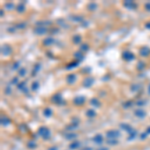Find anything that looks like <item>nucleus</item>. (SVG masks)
Returning <instances> with one entry per match:
<instances>
[{"instance_id": "2f4dec72", "label": "nucleus", "mask_w": 150, "mask_h": 150, "mask_svg": "<svg viewBox=\"0 0 150 150\" xmlns=\"http://www.w3.org/2000/svg\"><path fill=\"white\" fill-rule=\"evenodd\" d=\"M25 75H26V68L21 67V68L18 70V76H20V77H24Z\"/></svg>"}, {"instance_id": "2eb2a0df", "label": "nucleus", "mask_w": 150, "mask_h": 150, "mask_svg": "<svg viewBox=\"0 0 150 150\" xmlns=\"http://www.w3.org/2000/svg\"><path fill=\"white\" fill-rule=\"evenodd\" d=\"M11 124V120L9 119V118H7V117H1V125L2 126H4V127H7L8 125H10Z\"/></svg>"}, {"instance_id": "4c0bfd02", "label": "nucleus", "mask_w": 150, "mask_h": 150, "mask_svg": "<svg viewBox=\"0 0 150 150\" xmlns=\"http://www.w3.org/2000/svg\"><path fill=\"white\" fill-rule=\"evenodd\" d=\"M15 27H16L17 29H24V28H26V23H24V22L18 23L17 25H15Z\"/></svg>"}, {"instance_id": "c756f323", "label": "nucleus", "mask_w": 150, "mask_h": 150, "mask_svg": "<svg viewBox=\"0 0 150 150\" xmlns=\"http://www.w3.org/2000/svg\"><path fill=\"white\" fill-rule=\"evenodd\" d=\"M27 147H28L29 149H35V148L37 147V144H36V142H35L34 140H31V141H28Z\"/></svg>"}, {"instance_id": "7ed1b4c3", "label": "nucleus", "mask_w": 150, "mask_h": 150, "mask_svg": "<svg viewBox=\"0 0 150 150\" xmlns=\"http://www.w3.org/2000/svg\"><path fill=\"white\" fill-rule=\"evenodd\" d=\"M11 52H12V48L8 44L2 45V47H1V54L3 56H9L11 54Z\"/></svg>"}, {"instance_id": "c03bdc74", "label": "nucleus", "mask_w": 150, "mask_h": 150, "mask_svg": "<svg viewBox=\"0 0 150 150\" xmlns=\"http://www.w3.org/2000/svg\"><path fill=\"white\" fill-rule=\"evenodd\" d=\"M18 82H19V81H18V77H14V78H12V79H11V84H17V85H18Z\"/></svg>"}, {"instance_id": "09e8293b", "label": "nucleus", "mask_w": 150, "mask_h": 150, "mask_svg": "<svg viewBox=\"0 0 150 150\" xmlns=\"http://www.w3.org/2000/svg\"><path fill=\"white\" fill-rule=\"evenodd\" d=\"M145 8H146L147 11H150V2H148V3L145 4Z\"/></svg>"}, {"instance_id": "de8ad7c7", "label": "nucleus", "mask_w": 150, "mask_h": 150, "mask_svg": "<svg viewBox=\"0 0 150 150\" xmlns=\"http://www.w3.org/2000/svg\"><path fill=\"white\" fill-rule=\"evenodd\" d=\"M19 128H21V130H22V131H23V132H25V131H26V130H25V129H26V126H25V125H24V124H21V125H20V127H19Z\"/></svg>"}, {"instance_id": "a878e982", "label": "nucleus", "mask_w": 150, "mask_h": 150, "mask_svg": "<svg viewBox=\"0 0 150 150\" xmlns=\"http://www.w3.org/2000/svg\"><path fill=\"white\" fill-rule=\"evenodd\" d=\"M79 147H80V143H79L78 141L72 142V143L69 145V148L71 150H75V149H77V148H79Z\"/></svg>"}, {"instance_id": "a18cd8bd", "label": "nucleus", "mask_w": 150, "mask_h": 150, "mask_svg": "<svg viewBox=\"0 0 150 150\" xmlns=\"http://www.w3.org/2000/svg\"><path fill=\"white\" fill-rule=\"evenodd\" d=\"M5 93L6 94H10L11 93V88L8 86V87H6V89H5Z\"/></svg>"}, {"instance_id": "39448f33", "label": "nucleus", "mask_w": 150, "mask_h": 150, "mask_svg": "<svg viewBox=\"0 0 150 150\" xmlns=\"http://www.w3.org/2000/svg\"><path fill=\"white\" fill-rule=\"evenodd\" d=\"M122 57H123V59L126 60V61H131V60H134L135 55H134L132 52H130L129 50H126V51H124V52L122 53Z\"/></svg>"}, {"instance_id": "4be33fe9", "label": "nucleus", "mask_w": 150, "mask_h": 150, "mask_svg": "<svg viewBox=\"0 0 150 150\" xmlns=\"http://www.w3.org/2000/svg\"><path fill=\"white\" fill-rule=\"evenodd\" d=\"M90 104L92 106H94V107H100V105H101V103H100V101L98 100V98H92V99L90 100Z\"/></svg>"}, {"instance_id": "13d9d810", "label": "nucleus", "mask_w": 150, "mask_h": 150, "mask_svg": "<svg viewBox=\"0 0 150 150\" xmlns=\"http://www.w3.org/2000/svg\"><path fill=\"white\" fill-rule=\"evenodd\" d=\"M4 15V11H3V9H1V17H3Z\"/></svg>"}, {"instance_id": "f8f14e48", "label": "nucleus", "mask_w": 150, "mask_h": 150, "mask_svg": "<svg viewBox=\"0 0 150 150\" xmlns=\"http://www.w3.org/2000/svg\"><path fill=\"white\" fill-rule=\"evenodd\" d=\"M120 128L123 129V130H125L126 132H128L129 134L131 133V132L134 130L133 128H132L129 124H127V123H121V124H120Z\"/></svg>"}, {"instance_id": "c85d7f7f", "label": "nucleus", "mask_w": 150, "mask_h": 150, "mask_svg": "<svg viewBox=\"0 0 150 150\" xmlns=\"http://www.w3.org/2000/svg\"><path fill=\"white\" fill-rule=\"evenodd\" d=\"M16 10L18 13H23V12H25V6H24V3L19 4V5L16 7Z\"/></svg>"}, {"instance_id": "412c9836", "label": "nucleus", "mask_w": 150, "mask_h": 150, "mask_svg": "<svg viewBox=\"0 0 150 150\" xmlns=\"http://www.w3.org/2000/svg\"><path fill=\"white\" fill-rule=\"evenodd\" d=\"M123 5H124L125 7H127V8H129V9H132V8H135V7H136L135 3L132 2V1H129V0L125 1V2L123 3Z\"/></svg>"}, {"instance_id": "5fc2aeb1", "label": "nucleus", "mask_w": 150, "mask_h": 150, "mask_svg": "<svg viewBox=\"0 0 150 150\" xmlns=\"http://www.w3.org/2000/svg\"><path fill=\"white\" fill-rule=\"evenodd\" d=\"M145 27H146L147 29H150V22L149 23H146V24H145Z\"/></svg>"}, {"instance_id": "bb28decb", "label": "nucleus", "mask_w": 150, "mask_h": 150, "mask_svg": "<svg viewBox=\"0 0 150 150\" xmlns=\"http://www.w3.org/2000/svg\"><path fill=\"white\" fill-rule=\"evenodd\" d=\"M86 116L89 117V118L95 117L96 116V112H95V110H93V109H88V110L86 111Z\"/></svg>"}, {"instance_id": "3c124183", "label": "nucleus", "mask_w": 150, "mask_h": 150, "mask_svg": "<svg viewBox=\"0 0 150 150\" xmlns=\"http://www.w3.org/2000/svg\"><path fill=\"white\" fill-rule=\"evenodd\" d=\"M97 150H109V148H108V147H103V146H101V147H99Z\"/></svg>"}, {"instance_id": "f257e3e1", "label": "nucleus", "mask_w": 150, "mask_h": 150, "mask_svg": "<svg viewBox=\"0 0 150 150\" xmlns=\"http://www.w3.org/2000/svg\"><path fill=\"white\" fill-rule=\"evenodd\" d=\"M38 134L44 140H49L50 138H51V132H50V130L47 127H44V126H42V127H40L38 129Z\"/></svg>"}, {"instance_id": "37998d69", "label": "nucleus", "mask_w": 150, "mask_h": 150, "mask_svg": "<svg viewBox=\"0 0 150 150\" xmlns=\"http://www.w3.org/2000/svg\"><path fill=\"white\" fill-rule=\"evenodd\" d=\"M19 67H20V62H18V61H17V62H15V63L13 64V67H12V70H17V69L19 70V69H20Z\"/></svg>"}, {"instance_id": "473e14b6", "label": "nucleus", "mask_w": 150, "mask_h": 150, "mask_svg": "<svg viewBox=\"0 0 150 150\" xmlns=\"http://www.w3.org/2000/svg\"><path fill=\"white\" fill-rule=\"evenodd\" d=\"M40 68H41L40 63H37V64H35V66H34V68H33V71H32V76H34L35 74H37V72L40 70Z\"/></svg>"}, {"instance_id": "79ce46f5", "label": "nucleus", "mask_w": 150, "mask_h": 150, "mask_svg": "<svg viewBox=\"0 0 150 150\" xmlns=\"http://www.w3.org/2000/svg\"><path fill=\"white\" fill-rule=\"evenodd\" d=\"M144 68H145V64L143 62H138V64H137V69L138 70H143Z\"/></svg>"}, {"instance_id": "a211bd4d", "label": "nucleus", "mask_w": 150, "mask_h": 150, "mask_svg": "<svg viewBox=\"0 0 150 150\" xmlns=\"http://www.w3.org/2000/svg\"><path fill=\"white\" fill-rule=\"evenodd\" d=\"M72 41H73L74 44H79V43H81V41H82V37H81L79 34H76V35L73 36Z\"/></svg>"}, {"instance_id": "9b49d317", "label": "nucleus", "mask_w": 150, "mask_h": 150, "mask_svg": "<svg viewBox=\"0 0 150 150\" xmlns=\"http://www.w3.org/2000/svg\"><path fill=\"white\" fill-rule=\"evenodd\" d=\"M92 141L97 145H101L103 143V136L101 134H97L92 138Z\"/></svg>"}, {"instance_id": "4d7b16f0", "label": "nucleus", "mask_w": 150, "mask_h": 150, "mask_svg": "<svg viewBox=\"0 0 150 150\" xmlns=\"http://www.w3.org/2000/svg\"><path fill=\"white\" fill-rule=\"evenodd\" d=\"M146 133L150 134V127H148V128H147V130H146Z\"/></svg>"}, {"instance_id": "393cba45", "label": "nucleus", "mask_w": 150, "mask_h": 150, "mask_svg": "<svg viewBox=\"0 0 150 150\" xmlns=\"http://www.w3.org/2000/svg\"><path fill=\"white\" fill-rule=\"evenodd\" d=\"M52 113H53V111H52V109L49 108V107L45 108L44 111H43V114H44V116L45 117H51L52 116Z\"/></svg>"}, {"instance_id": "423d86ee", "label": "nucleus", "mask_w": 150, "mask_h": 150, "mask_svg": "<svg viewBox=\"0 0 150 150\" xmlns=\"http://www.w3.org/2000/svg\"><path fill=\"white\" fill-rule=\"evenodd\" d=\"M47 31H48V29L44 26H36L34 28V33L37 35H44L47 33Z\"/></svg>"}, {"instance_id": "dca6fc26", "label": "nucleus", "mask_w": 150, "mask_h": 150, "mask_svg": "<svg viewBox=\"0 0 150 150\" xmlns=\"http://www.w3.org/2000/svg\"><path fill=\"white\" fill-rule=\"evenodd\" d=\"M54 43V39L52 38V37H47V38H45L44 40H43V45L44 46H50V45H52Z\"/></svg>"}, {"instance_id": "8fccbe9b", "label": "nucleus", "mask_w": 150, "mask_h": 150, "mask_svg": "<svg viewBox=\"0 0 150 150\" xmlns=\"http://www.w3.org/2000/svg\"><path fill=\"white\" fill-rule=\"evenodd\" d=\"M15 28H16V27H9V28H8V31H9V32H14V31H15Z\"/></svg>"}, {"instance_id": "aec40b11", "label": "nucleus", "mask_w": 150, "mask_h": 150, "mask_svg": "<svg viewBox=\"0 0 150 150\" xmlns=\"http://www.w3.org/2000/svg\"><path fill=\"white\" fill-rule=\"evenodd\" d=\"M64 137H65V139H67V140H73V139H76L77 134L74 133V132H69V133L65 134Z\"/></svg>"}, {"instance_id": "72a5a7b5", "label": "nucleus", "mask_w": 150, "mask_h": 150, "mask_svg": "<svg viewBox=\"0 0 150 150\" xmlns=\"http://www.w3.org/2000/svg\"><path fill=\"white\" fill-rule=\"evenodd\" d=\"M88 49H89V45L87 43H83V44L80 45V51L81 52H86V51H88Z\"/></svg>"}, {"instance_id": "9d476101", "label": "nucleus", "mask_w": 150, "mask_h": 150, "mask_svg": "<svg viewBox=\"0 0 150 150\" xmlns=\"http://www.w3.org/2000/svg\"><path fill=\"white\" fill-rule=\"evenodd\" d=\"M139 54L142 57H147L148 55H150V48L149 47H146V46L142 47L141 49L139 50Z\"/></svg>"}, {"instance_id": "f3484780", "label": "nucleus", "mask_w": 150, "mask_h": 150, "mask_svg": "<svg viewBox=\"0 0 150 150\" xmlns=\"http://www.w3.org/2000/svg\"><path fill=\"white\" fill-rule=\"evenodd\" d=\"M97 3H95V2H90V3H88V5H87V9L89 10V11H95L96 9H97Z\"/></svg>"}, {"instance_id": "cd10ccee", "label": "nucleus", "mask_w": 150, "mask_h": 150, "mask_svg": "<svg viewBox=\"0 0 150 150\" xmlns=\"http://www.w3.org/2000/svg\"><path fill=\"white\" fill-rule=\"evenodd\" d=\"M39 86H40L39 81H33L32 84H31V90H32V91L38 90V89H39Z\"/></svg>"}, {"instance_id": "f704fd0d", "label": "nucleus", "mask_w": 150, "mask_h": 150, "mask_svg": "<svg viewBox=\"0 0 150 150\" xmlns=\"http://www.w3.org/2000/svg\"><path fill=\"white\" fill-rule=\"evenodd\" d=\"M106 142H107L108 145H112V146H114V145H117V144H118L117 139H107Z\"/></svg>"}, {"instance_id": "6ab92c4d", "label": "nucleus", "mask_w": 150, "mask_h": 150, "mask_svg": "<svg viewBox=\"0 0 150 150\" xmlns=\"http://www.w3.org/2000/svg\"><path fill=\"white\" fill-rule=\"evenodd\" d=\"M74 57H75V58L77 59V61H78V62H80V61H82V60H83V58H84L83 54H82V52H81L80 50L74 53Z\"/></svg>"}, {"instance_id": "c9c22d12", "label": "nucleus", "mask_w": 150, "mask_h": 150, "mask_svg": "<svg viewBox=\"0 0 150 150\" xmlns=\"http://www.w3.org/2000/svg\"><path fill=\"white\" fill-rule=\"evenodd\" d=\"M140 88H141V85H139V84H132L131 85V91H133V92L140 90Z\"/></svg>"}, {"instance_id": "b1692460", "label": "nucleus", "mask_w": 150, "mask_h": 150, "mask_svg": "<svg viewBox=\"0 0 150 150\" xmlns=\"http://www.w3.org/2000/svg\"><path fill=\"white\" fill-rule=\"evenodd\" d=\"M78 65H79V62H78V61H73V62H70L69 64H67L66 69L70 70V69H72V68H75V67H77Z\"/></svg>"}, {"instance_id": "7c9ffc66", "label": "nucleus", "mask_w": 150, "mask_h": 150, "mask_svg": "<svg viewBox=\"0 0 150 150\" xmlns=\"http://www.w3.org/2000/svg\"><path fill=\"white\" fill-rule=\"evenodd\" d=\"M4 8L7 10H12V9H14V4L12 2H7L4 4Z\"/></svg>"}, {"instance_id": "a19ab883", "label": "nucleus", "mask_w": 150, "mask_h": 150, "mask_svg": "<svg viewBox=\"0 0 150 150\" xmlns=\"http://www.w3.org/2000/svg\"><path fill=\"white\" fill-rule=\"evenodd\" d=\"M146 100H138L137 102H136V105L137 106H144L145 104H146Z\"/></svg>"}, {"instance_id": "ddd939ff", "label": "nucleus", "mask_w": 150, "mask_h": 150, "mask_svg": "<svg viewBox=\"0 0 150 150\" xmlns=\"http://www.w3.org/2000/svg\"><path fill=\"white\" fill-rule=\"evenodd\" d=\"M17 88H18L20 91H22L23 93H27V92H28V88L26 87V82H25V81L20 82V83L17 85Z\"/></svg>"}, {"instance_id": "5701e85b", "label": "nucleus", "mask_w": 150, "mask_h": 150, "mask_svg": "<svg viewBox=\"0 0 150 150\" xmlns=\"http://www.w3.org/2000/svg\"><path fill=\"white\" fill-rule=\"evenodd\" d=\"M77 126H78V123H75L74 121L70 124V125H68L66 127V130L67 131H72V130H75L76 128H77Z\"/></svg>"}, {"instance_id": "603ef678", "label": "nucleus", "mask_w": 150, "mask_h": 150, "mask_svg": "<svg viewBox=\"0 0 150 150\" xmlns=\"http://www.w3.org/2000/svg\"><path fill=\"white\" fill-rule=\"evenodd\" d=\"M58 149H59V148H58L57 146H52V147H50L48 150H58Z\"/></svg>"}, {"instance_id": "0eeeda50", "label": "nucleus", "mask_w": 150, "mask_h": 150, "mask_svg": "<svg viewBox=\"0 0 150 150\" xmlns=\"http://www.w3.org/2000/svg\"><path fill=\"white\" fill-rule=\"evenodd\" d=\"M94 83V78H92V77H90V76H88V77H86V78H84L83 80V86L84 87H86V88H89V87H91L92 85Z\"/></svg>"}, {"instance_id": "6e6552de", "label": "nucleus", "mask_w": 150, "mask_h": 150, "mask_svg": "<svg viewBox=\"0 0 150 150\" xmlns=\"http://www.w3.org/2000/svg\"><path fill=\"white\" fill-rule=\"evenodd\" d=\"M85 96H76L74 99H73V103L75 104V105H77V106H81V105H83L84 102H85Z\"/></svg>"}, {"instance_id": "f03ea898", "label": "nucleus", "mask_w": 150, "mask_h": 150, "mask_svg": "<svg viewBox=\"0 0 150 150\" xmlns=\"http://www.w3.org/2000/svg\"><path fill=\"white\" fill-rule=\"evenodd\" d=\"M106 137L107 139H117L118 137H120V131L116 129H111L106 132Z\"/></svg>"}, {"instance_id": "49530a36", "label": "nucleus", "mask_w": 150, "mask_h": 150, "mask_svg": "<svg viewBox=\"0 0 150 150\" xmlns=\"http://www.w3.org/2000/svg\"><path fill=\"white\" fill-rule=\"evenodd\" d=\"M147 136H148V134L145 132V133H142V134H141V136H140V137H141V139H142V140H144V139H145V138H146Z\"/></svg>"}, {"instance_id": "1a4fd4ad", "label": "nucleus", "mask_w": 150, "mask_h": 150, "mask_svg": "<svg viewBox=\"0 0 150 150\" xmlns=\"http://www.w3.org/2000/svg\"><path fill=\"white\" fill-rule=\"evenodd\" d=\"M76 80H77V76H76V74H74V73H71V74L67 75L66 82L68 84H74L75 82H76Z\"/></svg>"}, {"instance_id": "4468645a", "label": "nucleus", "mask_w": 150, "mask_h": 150, "mask_svg": "<svg viewBox=\"0 0 150 150\" xmlns=\"http://www.w3.org/2000/svg\"><path fill=\"white\" fill-rule=\"evenodd\" d=\"M134 114H135V116H137L138 118H140V119H143L144 117L146 116L145 111L142 110V109H137V110H135V111H134Z\"/></svg>"}, {"instance_id": "864d4df0", "label": "nucleus", "mask_w": 150, "mask_h": 150, "mask_svg": "<svg viewBox=\"0 0 150 150\" xmlns=\"http://www.w3.org/2000/svg\"><path fill=\"white\" fill-rule=\"evenodd\" d=\"M80 150H93L91 147H85V148H82V149H80Z\"/></svg>"}, {"instance_id": "20e7f679", "label": "nucleus", "mask_w": 150, "mask_h": 150, "mask_svg": "<svg viewBox=\"0 0 150 150\" xmlns=\"http://www.w3.org/2000/svg\"><path fill=\"white\" fill-rule=\"evenodd\" d=\"M51 100H52V102H53V103H55V104H58V105H60V104H63V103H64L62 95H61V94H59V93H57V94H54V95L52 96Z\"/></svg>"}, {"instance_id": "58836bf2", "label": "nucleus", "mask_w": 150, "mask_h": 150, "mask_svg": "<svg viewBox=\"0 0 150 150\" xmlns=\"http://www.w3.org/2000/svg\"><path fill=\"white\" fill-rule=\"evenodd\" d=\"M136 135H137V131H136L135 129H134L133 131H132V132H131L130 134H129V138H128V140L130 141L131 139H134V138L136 137Z\"/></svg>"}, {"instance_id": "e433bc0d", "label": "nucleus", "mask_w": 150, "mask_h": 150, "mask_svg": "<svg viewBox=\"0 0 150 150\" xmlns=\"http://www.w3.org/2000/svg\"><path fill=\"white\" fill-rule=\"evenodd\" d=\"M72 21H74V22H81L82 20H83V18L80 16H74V17H71L70 18Z\"/></svg>"}, {"instance_id": "ea45409f", "label": "nucleus", "mask_w": 150, "mask_h": 150, "mask_svg": "<svg viewBox=\"0 0 150 150\" xmlns=\"http://www.w3.org/2000/svg\"><path fill=\"white\" fill-rule=\"evenodd\" d=\"M132 104H133V102L129 100V101H126V102L123 103V107H124V108H129V107H131Z\"/></svg>"}, {"instance_id": "6e6d98bb", "label": "nucleus", "mask_w": 150, "mask_h": 150, "mask_svg": "<svg viewBox=\"0 0 150 150\" xmlns=\"http://www.w3.org/2000/svg\"><path fill=\"white\" fill-rule=\"evenodd\" d=\"M147 93L150 95V83H149V85H148V88H147Z\"/></svg>"}]
</instances>
